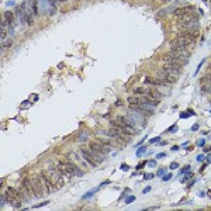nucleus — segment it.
Returning <instances> with one entry per match:
<instances>
[{
	"instance_id": "nucleus-1",
	"label": "nucleus",
	"mask_w": 211,
	"mask_h": 211,
	"mask_svg": "<svg viewBox=\"0 0 211 211\" xmlns=\"http://www.w3.org/2000/svg\"><path fill=\"white\" fill-rule=\"evenodd\" d=\"M190 54L187 49H170L168 54H165L162 56V61L165 63H174V65L184 66L186 63H189Z\"/></svg>"
},
{
	"instance_id": "nucleus-2",
	"label": "nucleus",
	"mask_w": 211,
	"mask_h": 211,
	"mask_svg": "<svg viewBox=\"0 0 211 211\" xmlns=\"http://www.w3.org/2000/svg\"><path fill=\"white\" fill-rule=\"evenodd\" d=\"M34 3L35 0H25V2L21 3L20 8L23 11V17H24V23L31 25L34 23Z\"/></svg>"
},
{
	"instance_id": "nucleus-3",
	"label": "nucleus",
	"mask_w": 211,
	"mask_h": 211,
	"mask_svg": "<svg viewBox=\"0 0 211 211\" xmlns=\"http://www.w3.org/2000/svg\"><path fill=\"white\" fill-rule=\"evenodd\" d=\"M194 41H196V38L182 34L170 41V49H187L189 45L194 44Z\"/></svg>"
},
{
	"instance_id": "nucleus-4",
	"label": "nucleus",
	"mask_w": 211,
	"mask_h": 211,
	"mask_svg": "<svg viewBox=\"0 0 211 211\" xmlns=\"http://www.w3.org/2000/svg\"><path fill=\"white\" fill-rule=\"evenodd\" d=\"M3 193H4L6 198H7V203H10L11 206L14 207V208H20V207H21V203H23V200H21V197H20L19 190L14 189V187H7Z\"/></svg>"
},
{
	"instance_id": "nucleus-5",
	"label": "nucleus",
	"mask_w": 211,
	"mask_h": 211,
	"mask_svg": "<svg viewBox=\"0 0 211 211\" xmlns=\"http://www.w3.org/2000/svg\"><path fill=\"white\" fill-rule=\"evenodd\" d=\"M47 174L49 176V179L52 180V183H54V186L56 187V190H59L63 186V183H65V180H63V174L61 173V170H59L56 166L48 169Z\"/></svg>"
},
{
	"instance_id": "nucleus-6",
	"label": "nucleus",
	"mask_w": 211,
	"mask_h": 211,
	"mask_svg": "<svg viewBox=\"0 0 211 211\" xmlns=\"http://www.w3.org/2000/svg\"><path fill=\"white\" fill-rule=\"evenodd\" d=\"M37 179L40 180V183L42 184V187H44V191L47 193V194H51V193H55L56 187L54 186L52 180L49 179V176H48L47 173H40L37 176Z\"/></svg>"
},
{
	"instance_id": "nucleus-7",
	"label": "nucleus",
	"mask_w": 211,
	"mask_h": 211,
	"mask_svg": "<svg viewBox=\"0 0 211 211\" xmlns=\"http://www.w3.org/2000/svg\"><path fill=\"white\" fill-rule=\"evenodd\" d=\"M162 69H163V71H166L169 75H172V76H174V77L180 76V75H182V72H183L182 66H180V65H174V63H165Z\"/></svg>"
},
{
	"instance_id": "nucleus-8",
	"label": "nucleus",
	"mask_w": 211,
	"mask_h": 211,
	"mask_svg": "<svg viewBox=\"0 0 211 211\" xmlns=\"http://www.w3.org/2000/svg\"><path fill=\"white\" fill-rule=\"evenodd\" d=\"M84 151H86L87 153L90 155V158L93 159V161L96 162L97 165H100V163H103L104 162V153H101V152H99V151H94V149H92V148H83Z\"/></svg>"
},
{
	"instance_id": "nucleus-9",
	"label": "nucleus",
	"mask_w": 211,
	"mask_h": 211,
	"mask_svg": "<svg viewBox=\"0 0 211 211\" xmlns=\"http://www.w3.org/2000/svg\"><path fill=\"white\" fill-rule=\"evenodd\" d=\"M111 145L110 144H104V142H100V141H94V142H90V148L92 149H94V151H99V152H101V153H108L111 151Z\"/></svg>"
},
{
	"instance_id": "nucleus-10",
	"label": "nucleus",
	"mask_w": 211,
	"mask_h": 211,
	"mask_svg": "<svg viewBox=\"0 0 211 211\" xmlns=\"http://www.w3.org/2000/svg\"><path fill=\"white\" fill-rule=\"evenodd\" d=\"M156 77H158L159 80H162L163 83H166V84L174 83V82H176V79H177V77H174V76H172V75H169L166 71H163V69H161V71L156 73Z\"/></svg>"
},
{
	"instance_id": "nucleus-11",
	"label": "nucleus",
	"mask_w": 211,
	"mask_h": 211,
	"mask_svg": "<svg viewBox=\"0 0 211 211\" xmlns=\"http://www.w3.org/2000/svg\"><path fill=\"white\" fill-rule=\"evenodd\" d=\"M31 182H32V191H34V197L35 198H40L42 197V194H44V187H42V184L40 183V180L37 179V177H31Z\"/></svg>"
},
{
	"instance_id": "nucleus-12",
	"label": "nucleus",
	"mask_w": 211,
	"mask_h": 211,
	"mask_svg": "<svg viewBox=\"0 0 211 211\" xmlns=\"http://www.w3.org/2000/svg\"><path fill=\"white\" fill-rule=\"evenodd\" d=\"M196 8L193 6H183V7H179L174 10V16L176 17H180V16H184V14H193Z\"/></svg>"
},
{
	"instance_id": "nucleus-13",
	"label": "nucleus",
	"mask_w": 211,
	"mask_h": 211,
	"mask_svg": "<svg viewBox=\"0 0 211 211\" xmlns=\"http://www.w3.org/2000/svg\"><path fill=\"white\" fill-rule=\"evenodd\" d=\"M56 168L61 170V173L63 174V176L72 177V173L69 172V169H68V166H66V163H65V161H56Z\"/></svg>"
},
{
	"instance_id": "nucleus-14",
	"label": "nucleus",
	"mask_w": 211,
	"mask_h": 211,
	"mask_svg": "<svg viewBox=\"0 0 211 211\" xmlns=\"http://www.w3.org/2000/svg\"><path fill=\"white\" fill-rule=\"evenodd\" d=\"M80 153H82V156H83V161L86 162L87 165H90V166H93V168H94V166H97V163H96V162L93 161L92 158H90V155H89V153H87L86 151L83 149V148L80 149Z\"/></svg>"
},
{
	"instance_id": "nucleus-15",
	"label": "nucleus",
	"mask_w": 211,
	"mask_h": 211,
	"mask_svg": "<svg viewBox=\"0 0 211 211\" xmlns=\"http://www.w3.org/2000/svg\"><path fill=\"white\" fill-rule=\"evenodd\" d=\"M24 184V187L27 189V191L30 193V196L31 197H34V191H32V182H31V177H25V179L21 182Z\"/></svg>"
},
{
	"instance_id": "nucleus-16",
	"label": "nucleus",
	"mask_w": 211,
	"mask_h": 211,
	"mask_svg": "<svg viewBox=\"0 0 211 211\" xmlns=\"http://www.w3.org/2000/svg\"><path fill=\"white\" fill-rule=\"evenodd\" d=\"M3 20H6L8 24H11V25H13V24H14V13H13V11H4Z\"/></svg>"
},
{
	"instance_id": "nucleus-17",
	"label": "nucleus",
	"mask_w": 211,
	"mask_h": 211,
	"mask_svg": "<svg viewBox=\"0 0 211 211\" xmlns=\"http://www.w3.org/2000/svg\"><path fill=\"white\" fill-rule=\"evenodd\" d=\"M177 19H179V23H190V21H193L196 17H194V13H193V14H184V16H180V17H177Z\"/></svg>"
},
{
	"instance_id": "nucleus-18",
	"label": "nucleus",
	"mask_w": 211,
	"mask_h": 211,
	"mask_svg": "<svg viewBox=\"0 0 211 211\" xmlns=\"http://www.w3.org/2000/svg\"><path fill=\"white\" fill-rule=\"evenodd\" d=\"M191 116H196V113L191 110V108H189L187 111H184V113L180 114V118H187V117H191Z\"/></svg>"
},
{
	"instance_id": "nucleus-19",
	"label": "nucleus",
	"mask_w": 211,
	"mask_h": 211,
	"mask_svg": "<svg viewBox=\"0 0 211 211\" xmlns=\"http://www.w3.org/2000/svg\"><path fill=\"white\" fill-rule=\"evenodd\" d=\"M144 153H146V146H142V148H139V149L137 151V158H141Z\"/></svg>"
},
{
	"instance_id": "nucleus-20",
	"label": "nucleus",
	"mask_w": 211,
	"mask_h": 211,
	"mask_svg": "<svg viewBox=\"0 0 211 211\" xmlns=\"http://www.w3.org/2000/svg\"><path fill=\"white\" fill-rule=\"evenodd\" d=\"M97 190H99V187H97V189H93V190H90V191L87 193V194H84V196H83V198H84V200H86V198H90V197H92V196L94 194L96 191H97Z\"/></svg>"
},
{
	"instance_id": "nucleus-21",
	"label": "nucleus",
	"mask_w": 211,
	"mask_h": 211,
	"mask_svg": "<svg viewBox=\"0 0 211 211\" xmlns=\"http://www.w3.org/2000/svg\"><path fill=\"white\" fill-rule=\"evenodd\" d=\"M132 201H135V196H128V197H125V204H131Z\"/></svg>"
},
{
	"instance_id": "nucleus-22",
	"label": "nucleus",
	"mask_w": 211,
	"mask_h": 211,
	"mask_svg": "<svg viewBox=\"0 0 211 211\" xmlns=\"http://www.w3.org/2000/svg\"><path fill=\"white\" fill-rule=\"evenodd\" d=\"M172 177H173V174L168 173V174H163V176H162V180H163V182H168V180H170Z\"/></svg>"
},
{
	"instance_id": "nucleus-23",
	"label": "nucleus",
	"mask_w": 211,
	"mask_h": 211,
	"mask_svg": "<svg viewBox=\"0 0 211 211\" xmlns=\"http://www.w3.org/2000/svg\"><path fill=\"white\" fill-rule=\"evenodd\" d=\"M153 177H155L153 173H145L144 174V180H149V179H153Z\"/></svg>"
},
{
	"instance_id": "nucleus-24",
	"label": "nucleus",
	"mask_w": 211,
	"mask_h": 211,
	"mask_svg": "<svg viewBox=\"0 0 211 211\" xmlns=\"http://www.w3.org/2000/svg\"><path fill=\"white\" fill-rule=\"evenodd\" d=\"M176 131H177V124H173L168 129V132H170V134H173V132H176Z\"/></svg>"
},
{
	"instance_id": "nucleus-25",
	"label": "nucleus",
	"mask_w": 211,
	"mask_h": 211,
	"mask_svg": "<svg viewBox=\"0 0 211 211\" xmlns=\"http://www.w3.org/2000/svg\"><path fill=\"white\" fill-rule=\"evenodd\" d=\"M156 142H161V137H155L149 139V144H156Z\"/></svg>"
},
{
	"instance_id": "nucleus-26",
	"label": "nucleus",
	"mask_w": 211,
	"mask_h": 211,
	"mask_svg": "<svg viewBox=\"0 0 211 211\" xmlns=\"http://www.w3.org/2000/svg\"><path fill=\"white\" fill-rule=\"evenodd\" d=\"M179 168V163H177V162H172L170 165H169V169H172V170H173V169H177Z\"/></svg>"
},
{
	"instance_id": "nucleus-27",
	"label": "nucleus",
	"mask_w": 211,
	"mask_h": 211,
	"mask_svg": "<svg viewBox=\"0 0 211 211\" xmlns=\"http://www.w3.org/2000/svg\"><path fill=\"white\" fill-rule=\"evenodd\" d=\"M165 173H166V168H162V169H159V170H158V173H156V174H158V176H163Z\"/></svg>"
},
{
	"instance_id": "nucleus-28",
	"label": "nucleus",
	"mask_w": 211,
	"mask_h": 211,
	"mask_svg": "<svg viewBox=\"0 0 211 211\" xmlns=\"http://www.w3.org/2000/svg\"><path fill=\"white\" fill-rule=\"evenodd\" d=\"M203 63H204V61H201V62H200V63H198V65H197V69H196V72H194V76H196V75L198 73V72H200V69H201V66H203Z\"/></svg>"
},
{
	"instance_id": "nucleus-29",
	"label": "nucleus",
	"mask_w": 211,
	"mask_h": 211,
	"mask_svg": "<svg viewBox=\"0 0 211 211\" xmlns=\"http://www.w3.org/2000/svg\"><path fill=\"white\" fill-rule=\"evenodd\" d=\"M204 145H206V139H198V142H197V146H200V148H204Z\"/></svg>"
},
{
	"instance_id": "nucleus-30",
	"label": "nucleus",
	"mask_w": 211,
	"mask_h": 211,
	"mask_svg": "<svg viewBox=\"0 0 211 211\" xmlns=\"http://www.w3.org/2000/svg\"><path fill=\"white\" fill-rule=\"evenodd\" d=\"M204 159H206V156H204L203 153H200V155L197 156V162H204Z\"/></svg>"
},
{
	"instance_id": "nucleus-31",
	"label": "nucleus",
	"mask_w": 211,
	"mask_h": 211,
	"mask_svg": "<svg viewBox=\"0 0 211 211\" xmlns=\"http://www.w3.org/2000/svg\"><path fill=\"white\" fill-rule=\"evenodd\" d=\"M190 170V165H187V166H184L182 169V170H180V173H187V172Z\"/></svg>"
},
{
	"instance_id": "nucleus-32",
	"label": "nucleus",
	"mask_w": 211,
	"mask_h": 211,
	"mask_svg": "<svg viewBox=\"0 0 211 211\" xmlns=\"http://www.w3.org/2000/svg\"><path fill=\"white\" fill-rule=\"evenodd\" d=\"M148 165H149L151 168H155V166H156V161H155V159H152V161L148 162Z\"/></svg>"
},
{
	"instance_id": "nucleus-33",
	"label": "nucleus",
	"mask_w": 211,
	"mask_h": 211,
	"mask_svg": "<svg viewBox=\"0 0 211 211\" xmlns=\"http://www.w3.org/2000/svg\"><path fill=\"white\" fill-rule=\"evenodd\" d=\"M145 165H146V162H139V163L137 165V169L139 170V169H142L144 166H145Z\"/></svg>"
},
{
	"instance_id": "nucleus-34",
	"label": "nucleus",
	"mask_w": 211,
	"mask_h": 211,
	"mask_svg": "<svg viewBox=\"0 0 211 211\" xmlns=\"http://www.w3.org/2000/svg\"><path fill=\"white\" fill-rule=\"evenodd\" d=\"M49 203V201H44V203H41V204H38V206H34V208H40V207H42V206H47V204Z\"/></svg>"
},
{
	"instance_id": "nucleus-35",
	"label": "nucleus",
	"mask_w": 211,
	"mask_h": 211,
	"mask_svg": "<svg viewBox=\"0 0 211 211\" xmlns=\"http://www.w3.org/2000/svg\"><path fill=\"white\" fill-rule=\"evenodd\" d=\"M165 156H166V153H165V152H161V153H158V155H156V158H158V159H162V158H165Z\"/></svg>"
},
{
	"instance_id": "nucleus-36",
	"label": "nucleus",
	"mask_w": 211,
	"mask_h": 211,
	"mask_svg": "<svg viewBox=\"0 0 211 211\" xmlns=\"http://www.w3.org/2000/svg\"><path fill=\"white\" fill-rule=\"evenodd\" d=\"M121 169L125 172V170H128V169H129V166H128V165H125V163H122V165H121Z\"/></svg>"
},
{
	"instance_id": "nucleus-37",
	"label": "nucleus",
	"mask_w": 211,
	"mask_h": 211,
	"mask_svg": "<svg viewBox=\"0 0 211 211\" xmlns=\"http://www.w3.org/2000/svg\"><path fill=\"white\" fill-rule=\"evenodd\" d=\"M149 191H151V186H148V187L144 189V191H142V193H144V194H146V193H149Z\"/></svg>"
},
{
	"instance_id": "nucleus-38",
	"label": "nucleus",
	"mask_w": 211,
	"mask_h": 211,
	"mask_svg": "<svg viewBox=\"0 0 211 211\" xmlns=\"http://www.w3.org/2000/svg\"><path fill=\"white\" fill-rule=\"evenodd\" d=\"M197 129H198V124H194L191 127V131H197Z\"/></svg>"
},
{
	"instance_id": "nucleus-39",
	"label": "nucleus",
	"mask_w": 211,
	"mask_h": 211,
	"mask_svg": "<svg viewBox=\"0 0 211 211\" xmlns=\"http://www.w3.org/2000/svg\"><path fill=\"white\" fill-rule=\"evenodd\" d=\"M106 184H110V180H106V182H103L100 186H99V187H101V186H106Z\"/></svg>"
},
{
	"instance_id": "nucleus-40",
	"label": "nucleus",
	"mask_w": 211,
	"mask_h": 211,
	"mask_svg": "<svg viewBox=\"0 0 211 211\" xmlns=\"http://www.w3.org/2000/svg\"><path fill=\"white\" fill-rule=\"evenodd\" d=\"M158 208H159V207H158V206H155V207H148L146 210H151V211H153V210H158Z\"/></svg>"
},
{
	"instance_id": "nucleus-41",
	"label": "nucleus",
	"mask_w": 211,
	"mask_h": 211,
	"mask_svg": "<svg viewBox=\"0 0 211 211\" xmlns=\"http://www.w3.org/2000/svg\"><path fill=\"white\" fill-rule=\"evenodd\" d=\"M180 149V146L179 145H176V146H172V151H179Z\"/></svg>"
},
{
	"instance_id": "nucleus-42",
	"label": "nucleus",
	"mask_w": 211,
	"mask_h": 211,
	"mask_svg": "<svg viewBox=\"0 0 211 211\" xmlns=\"http://www.w3.org/2000/svg\"><path fill=\"white\" fill-rule=\"evenodd\" d=\"M210 151H211L210 146H204V152H210Z\"/></svg>"
},
{
	"instance_id": "nucleus-43",
	"label": "nucleus",
	"mask_w": 211,
	"mask_h": 211,
	"mask_svg": "<svg viewBox=\"0 0 211 211\" xmlns=\"http://www.w3.org/2000/svg\"><path fill=\"white\" fill-rule=\"evenodd\" d=\"M194 183H196V180H191V182H190V183H189V186H187V187H191V186H193V184H194Z\"/></svg>"
},
{
	"instance_id": "nucleus-44",
	"label": "nucleus",
	"mask_w": 211,
	"mask_h": 211,
	"mask_svg": "<svg viewBox=\"0 0 211 211\" xmlns=\"http://www.w3.org/2000/svg\"><path fill=\"white\" fill-rule=\"evenodd\" d=\"M207 162H208V163H211V153H210L208 156H207Z\"/></svg>"
},
{
	"instance_id": "nucleus-45",
	"label": "nucleus",
	"mask_w": 211,
	"mask_h": 211,
	"mask_svg": "<svg viewBox=\"0 0 211 211\" xmlns=\"http://www.w3.org/2000/svg\"><path fill=\"white\" fill-rule=\"evenodd\" d=\"M7 6H14V2H7Z\"/></svg>"
},
{
	"instance_id": "nucleus-46",
	"label": "nucleus",
	"mask_w": 211,
	"mask_h": 211,
	"mask_svg": "<svg viewBox=\"0 0 211 211\" xmlns=\"http://www.w3.org/2000/svg\"><path fill=\"white\" fill-rule=\"evenodd\" d=\"M163 2H170V0H163Z\"/></svg>"
},
{
	"instance_id": "nucleus-47",
	"label": "nucleus",
	"mask_w": 211,
	"mask_h": 211,
	"mask_svg": "<svg viewBox=\"0 0 211 211\" xmlns=\"http://www.w3.org/2000/svg\"><path fill=\"white\" fill-rule=\"evenodd\" d=\"M210 103H211V101H210Z\"/></svg>"
}]
</instances>
